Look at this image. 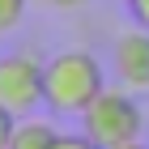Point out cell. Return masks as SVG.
Instances as JSON below:
<instances>
[{"mask_svg":"<svg viewBox=\"0 0 149 149\" xmlns=\"http://www.w3.org/2000/svg\"><path fill=\"white\" fill-rule=\"evenodd\" d=\"M119 149H149L145 141H132V145H119Z\"/></svg>","mask_w":149,"mask_h":149,"instance_id":"obj_11","label":"cell"},{"mask_svg":"<svg viewBox=\"0 0 149 149\" xmlns=\"http://www.w3.org/2000/svg\"><path fill=\"white\" fill-rule=\"evenodd\" d=\"M111 72H115V81H119L124 90H132V94L149 90V30L136 26V30H128V34L115 38Z\"/></svg>","mask_w":149,"mask_h":149,"instance_id":"obj_4","label":"cell"},{"mask_svg":"<svg viewBox=\"0 0 149 149\" xmlns=\"http://www.w3.org/2000/svg\"><path fill=\"white\" fill-rule=\"evenodd\" d=\"M13 132H17V115L0 107V149H13Z\"/></svg>","mask_w":149,"mask_h":149,"instance_id":"obj_7","label":"cell"},{"mask_svg":"<svg viewBox=\"0 0 149 149\" xmlns=\"http://www.w3.org/2000/svg\"><path fill=\"white\" fill-rule=\"evenodd\" d=\"M43 72L47 64L34 60L30 51L0 56V107H9L17 119L34 115L43 107Z\"/></svg>","mask_w":149,"mask_h":149,"instance_id":"obj_3","label":"cell"},{"mask_svg":"<svg viewBox=\"0 0 149 149\" xmlns=\"http://www.w3.org/2000/svg\"><path fill=\"white\" fill-rule=\"evenodd\" d=\"M128 13H132V22L141 30H149V0H128Z\"/></svg>","mask_w":149,"mask_h":149,"instance_id":"obj_8","label":"cell"},{"mask_svg":"<svg viewBox=\"0 0 149 149\" xmlns=\"http://www.w3.org/2000/svg\"><path fill=\"white\" fill-rule=\"evenodd\" d=\"M47 4H51V9H60V13H68V9H81L85 0H47Z\"/></svg>","mask_w":149,"mask_h":149,"instance_id":"obj_10","label":"cell"},{"mask_svg":"<svg viewBox=\"0 0 149 149\" xmlns=\"http://www.w3.org/2000/svg\"><path fill=\"white\" fill-rule=\"evenodd\" d=\"M56 149H98V145H94V141L85 136V132H81V136H64V132H60V141H56Z\"/></svg>","mask_w":149,"mask_h":149,"instance_id":"obj_9","label":"cell"},{"mask_svg":"<svg viewBox=\"0 0 149 149\" xmlns=\"http://www.w3.org/2000/svg\"><path fill=\"white\" fill-rule=\"evenodd\" d=\"M60 132L47 119H38V115H26V119H17V132H13V149H56Z\"/></svg>","mask_w":149,"mask_h":149,"instance_id":"obj_5","label":"cell"},{"mask_svg":"<svg viewBox=\"0 0 149 149\" xmlns=\"http://www.w3.org/2000/svg\"><path fill=\"white\" fill-rule=\"evenodd\" d=\"M107 90V72L90 51H60L43 72V107L56 115H85V107Z\"/></svg>","mask_w":149,"mask_h":149,"instance_id":"obj_1","label":"cell"},{"mask_svg":"<svg viewBox=\"0 0 149 149\" xmlns=\"http://www.w3.org/2000/svg\"><path fill=\"white\" fill-rule=\"evenodd\" d=\"M141 128H145V115H141L132 90H124V85L102 90L90 107H85V115H81V132H85L98 149L132 145V141H141Z\"/></svg>","mask_w":149,"mask_h":149,"instance_id":"obj_2","label":"cell"},{"mask_svg":"<svg viewBox=\"0 0 149 149\" xmlns=\"http://www.w3.org/2000/svg\"><path fill=\"white\" fill-rule=\"evenodd\" d=\"M22 17H26V0H0V34L13 30Z\"/></svg>","mask_w":149,"mask_h":149,"instance_id":"obj_6","label":"cell"}]
</instances>
